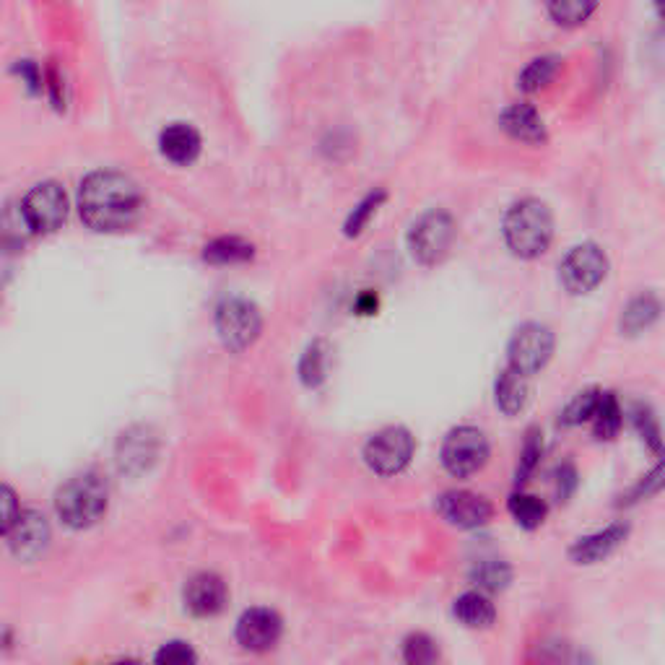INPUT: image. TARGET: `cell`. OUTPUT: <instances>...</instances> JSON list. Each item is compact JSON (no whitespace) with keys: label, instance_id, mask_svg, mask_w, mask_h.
I'll return each mask as SVG.
<instances>
[{"label":"cell","instance_id":"cell-37","mask_svg":"<svg viewBox=\"0 0 665 665\" xmlns=\"http://www.w3.org/2000/svg\"><path fill=\"white\" fill-rule=\"evenodd\" d=\"M575 486H577L575 468L569 463L562 465V468H559V499H567L569 494L575 491Z\"/></svg>","mask_w":665,"mask_h":665},{"label":"cell","instance_id":"cell-24","mask_svg":"<svg viewBox=\"0 0 665 665\" xmlns=\"http://www.w3.org/2000/svg\"><path fill=\"white\" fill-rule=\"evenodd\" d=\"M507 507H510V515L515 517V523L525 530L538 528L546 520V512H549L546 502H541L533 494H512Z\"/></svg>","mask_w":665,"mask_h":665},{"label":"cell","instance_id":"cell-16","mask_svg":"<svg viewBox=\"0 0 665 665\" xmlns=\"http://www.w3.org/2000/svg\"><path fill=\"white\" fill-rule=\"evenodd\" d=\"M499 125H502L504 133L515 138V141L533 143V146L546 143V138H549L546 136V125H543L541 115H538L533 104H510V107L499 115Z\"/></svg>","mask_w":665,"mask_h":665},{"label":"cell","instance_id":"cell-26","mask_svg":"<svg viewBox=\"0 0 665 665\" xmlns=\"http://www.w3.org/2000/svg\"><path fill=\"white\" fill-rule=\"evenodd\" d=\"M325 364H328V346L323 341L310 343L299 362V377L307 388H317L325 380Z\"/></svg>","mask_w":665,"mask_h":665},{"label":"cell","instance_id":"cell-2","mask_svg":"<svg viewBox=\"0 0 665 665\" xmlns=\"http://www.w3.org/2000/svg\"><path fill=\"white\" fill-rule=\"evenodd\" d=\"M551 239H554V216L543 201L525 198L504 216V242L517 258H538L549 250Z\"/></svg>","mask_w":665,"mask_h":665},{"label":"cell","instance_id":"cell-18","mask_svg":"<svg viewBox=\"0 0 665 665\" xmlns=\"http://www.w3.org/2000/svg\"><path fill=\"white\" fill-rule=\"evenodd\" d=\"M494 398L502 414L515 416L520 414L528 403V377L517 375L515 369H502L494 382Z\"/></svg>","mask_w":665,"mask_h":665},{"label":"cell","instance_id":"cell-1","mask_svg":"<svg viewBox=\"0 0 665 665\" xmlns=\"http://www.w3.org/2000/svg\"><path fill=\"white\" fill-rule=\"evenodd\" d=\"M143 208V195L133 177L99 169L91 172L78 190L81 219L94 232H123L136 224Z\"/></svg>","mask_w":665,"mask_h":665},{"label":"cell","instance_id":"cell-17","mask_svg":"<svg viewBox=\"0 0 665 665\" xmlns=\"http://www.w3.org/2000/svg\"><path fill=\"white\" fill-rule=\"evenodd\" d=\"M201 133L188 123H172L169 128L162 130L159 136V149L167 156L172 164H182L188 167L201 156Z\"/></svg>","mask_w":665,"mask_h":665},{"label":"cell","instance_id":"cell-6","mask_svg":"<svg viewBox=\"0 0 665 665\" xmlns=\"http://www.w3.org/2000/svg\"><path fill=\"white\" fill-rule=\"evenodd\" d=\"M554 333L551 328L541 323H525L515 330V336L510 338L507 346V356H510V369H515L517 375L530 377L541 372L549 364L551 354H554Z\"/></svg>","mask_w":665,"mask_h":665},{"label":"cell","instance_id":"cell-23","mask_svg":"<svg viewBox=\"0 0 665 665\" xmlns=\"http://www.w3.org/2000/svg\"><path fill=\"white\" fill-rule=\"evenodd\" d=\"M590 421H593L595 437H598V440H614L621 429V421H624L621 419V408L614 393H601L598 406H595V414Z\"/></svg>","mask_w":665,"mask_h":665},{"label":"cell","instance_id":"cell-36","mask_svg":"<svg viewBox=\"0 0 665 665\" xmlns=\"http://www.w3.org/2000/svg\"><path fill=\"white\" fill-rule=\"evenodd\" d=\"M632 414H634L632 416L634 427L640 429L642 440H647L655 452H660V429H658V421H655V416L650 414V408L634 406Z\"/></svg>","mask_w":665,"mask_h":665},{"label":"cell","instance_id":"cell-11","mask_svg":"<svg viewBox=\"0 0 665 665\" xmlns=\"http://www.w3.org/2000/svg\"><path fill=\"white\" fill-rule=\"evenodd\" d=\"M437 512L445 517L447 523L455 525V528H481L491 520L494 515V507H491L489 499H484L481 494H473V491L463 489H452L445 491L440 499H437Z\"/></svg>","mask_w":665,"mask_h":665},{"label":"cell","instance_id":"cell-3","mask_svg":"<svg viewBox=\"0 0 665 665\" xmlns=\"http://www.w3.org/2000/svg\"><path fill=\"white\" fill-rule=\"evenodd\" d=\"M110 507L107 481L97 473H81L65 481L55 494V512L63 525L73 530H86L97 525Z\"/></svg>","mask_w":665,"mask_h":665},{"label":"cell","instance_id":"cell-20","mask_svg":"<svg viewBox=\"0 0 665 665\" xmlns=\"http://www.w3.org/2000/svg\"><path fill=\"white\" fill-rule=\"evenodd\" d=\"M252 255H255V247L242 237H219L203 247V260L214 265L247 263L252 260Z\"/></svg>","mask_w":665,"mask_h":665},{"label":"cell","instance_id":"cell-29","mask_svg":"<svg viewBox=\"0 0 665 665\" xmlns=\"http://www.w3.org/2000/svg\"><path fill=\"white\" fill-rule=\"evenodd\" d=\"M471 577L476 580V585H481V588L502 590L504 585L510 582L512 572L510 567L504 562H499V559H484V562H478L476 567H473Z\"/></svg>","mask_w":665,"mask_h":665},{"label":"cell","instance_id":"cell-9","mask_svg":"<svg viewBox=\"0 0 665 665\" xmlns=\"http://www.w3.org/2000/svg\"><path fill=\"white\" fill-rule=\"evenodd\" d=\"M606 273V252L593 242H582V245L572 247L559 265V278H562V286L569 294H588L601 284Z\"/></svg>","mask_w":665,"mask_h":665},{"label":"cell","instance_id":"cell-32","mask_svg":"<svg viewBox=\"0 0 665 665\" xmlns=\"http://www.w3.org/2000/svg\"><path fill=\"white\" fill-rule=\"evenodd\" d=\"M154 665H198V655L188 642L172 640L156 650Z\"/></svg>","mask_w":665,"mask_h":665},{"label":"cell","instance_id":"cell-39","mask_svg":"<svg viewBox=\"0 0 665 665\" xmlns=\"http://www.w3.org/2000/svg\"><path fill=\"white\" fill-rule=\"evenodd\" d=\"M356 310L362 312V315H372V312L377 310V297H375V294H372V291L362 294V299L356 302Z\"/></svg>","mask_w":665,"mask_h":665},{"label":"cell","instance_id":"cell-8","mask_svg":"<svg viewBox=\"0 0 665 665\" xmlns=\"http://www.w3.org/2000/svg\"><path fill=\"white\" fill-rule=\"evenodd\" d=\"M19 206L32 232L50 234L60 229L68 219V195L58 182L52 180L34 185Z\"/></svg>","mask_w":665,"mask_h":665},{"label":"cell","instance_id":"cell-21","mask_svg":"<svg viewBox=\"0 0 665 665\" xmlns=\"http://www.w3.org/2000/svg\"><path fill=\"white\" fill-rule=\"evenodd\" d=\"M660 315V302L655 294H640V297H634L632 302L627 304V310L621 315V330L634 336V333H640V330L650 328V325L658 320Z\"/></svg>","mask_w":665,"mask_h":665},{"label":"cell","instance_id":"cell-27","mask_svg":"<svg viewBox=\"0 0 665 665\" xmlns=\"http://www.w3.org/2000/svg\"><path fill=\"white\" fill-rule=\"evenodd\" d=\"M595 8L598 3H588V0H556L549 3V16L559 26H580L590 19Z\"/></svg>","mask_w":665,"mask_h":665},{"label":"cell","instance_id":"cell-31","mask_svg":"<svg viewBox=\"0 0 665 665\" xmlns=\"http://www.w3.org/2000/svg\"><path fill=\"white\" fill-rule=\"evenodd\" d=\"M385 198H388V195H385V190L369 193L367 198H364V201L359 203L354 211H351L349 219H346V226H343V229H346V234H349V237H356V234L362 232L364 226H367V221L377 214V208H380V203L385 201Z\"/></svg>","mask_w":665,"mask_h":665},{"label":"cell","instance_id":"cell-5","mask_svg":"<svg viewBox=\"0 0 665 665\" xmlns=\"http://www.w3.org/2000/svg\"><path fill=\"white\" fill-rule=\"evenodd\" d=\"M455 219L442 208H432L408 229V250L419 263L434 265L447 258L452 242H455Z\"/></svg>","mask_w":665,"mask_h":665},{"label":"cell","instance_id":"cell-15","mask_svg":"<svg viewBox=\"0 0 665 665\" xmlns=\"http://www.w3.org/2000/svg\"><path fill=\"white\" fill-rule=\"evenodd\" d=\"M627 536H629L627 523L608 525L606 530H598L593 536L580 538V541L569 549V559L575 564H598L614 554L621 543L627 541Z\"/></svg>","mask_w":665,"mask_h":665},{"label":"cell","instance_id":"cell-40","mask_svg":"<svg viewBox=\"0 0 665 665\" xmlns=\"http://www.w3.org/2000/svg\"><path fill=\"white\" fill-rule=\"evenodd\" d=\"M115 665H143V663H138V660H120V663Z\"/></svg>","mask_w":665,"mask_h":665},{"label":"cell","instance_id":"cell-30","mask_svg":"<svg viewBox=\"0 0 665 665\" xmlns=\"http://www.w3.org/2000/svg\"><path fill=\"white\" fill-rule=\"evenodd\" d=\"M598 398H601V390H585V393L575 395V401L564 408L562 424L564 427H577L582 421H590L595 414V406H598Z\"/></svg>","mask_w":665,"mask_h":665},{"label":"cell","instance_id":"cell-7","mask_svg":"<svg viewBox=\"0 0 665 665\" xmlns=\"http://www.w3.org/2000/svg\"><path fill=\"white\" fill-rule=\"evenodd\" d=\"M489 463V442L473 427L452 429L442 442V465L455 478H468Z\"/></svg>","mask_w":665,"mask_h":665},{"label":"cell","instance_id":"cell-38","mask_svg":"<svg viewBox=\"0 0 665 665\" xmlns=\"http://www.w3.org/2000/svg\"><path fill=\"white\" fill-rule=\"evenodd\" d=\"M19 73L26 78V84H29V89L39 91V84H42V73L37 71V65H34L32 60H24V63L19 65Z\"/></svg>","mask_w":665,"mask_h":665},{"label":"cell","instance_id":"cell-34","mask_svg":"<svg viewBox=\"0 0 665 665\" xmlns=\"http://www.w3.org/2000/svg\"><path fill=\"white\" fill-rule=\"evenodd\" d=\"M21 515V504L19 497H16V491L11 486L0 484V538L8 536L13 528V523L19 520Z\"/></svg>","mask_w":665,"mask_h":665},{"label":"cell","instance_id":"cell-14","mask_svg":"<svg viewBox=\"0 0 665 665\" xmlns=\"http://www.w3.org/2000/svg\"><path fill=\"white\" fill-rule=\"evenodd\" d=\"M182 598H185V608L190 614L198 616V619H211V616L224 611L229 593H226V585L219 575L201 572V575L190 577Z\"/></svg>","mask_w":665,"mask_h":665},{"label":"cell","instance_id":"cell-33","mask_svg":"<svg viewBox=\"0 0 665 665\" xmlns=\"http://www.w3.org/2000/svg\"><path fill=\"white\" fill-rule=\"evenodd\" d=\"M541 452H543L541 432H538V429H530L528 437H525L523 452H520V465H517V484H523L525 478L536 471L538 460H541Z\"/></svg>","mask_w":665,"mask_h":665},{"label":"cell","instance_id":"cell-35","mask_svg":"<svg viewBox=\"0 0 665 665\" xmlns=\"http://www.w3.org/2000/svg\"><path fill=\"white\" fill-rule=\"evenodd\" d=\"M120 447H123V450H120V465H123V471L125 468H130V463H133V460H138V463H141V468H143V458H151V450H149V440H146V434H128V437H125L123 434V442H120Z\"/></svg>","mask_w":665,"mask_h":665},{"label":"cell","instance_id":"cell-19","mask_svg":"<svg viewBox=\"0 0 665 665\" xmlns=\"http://www.w3.org/2000/svg\"><path fill=\"white\" fill-rule=\"evenodd\" d=\"M452 614L455 619L468 629H486L494 624L497 619V611L491 606V601L481 593H463L452 606Z\"/></svg>","mask_w":665,"mask_h":665},{"label":"cell","instance_id":"cell-13","mask_svg":"<svg viewBox=\"0 0 665 665\" xmlns=\"http://www.w3.org/2000/svg\"><path fill=\"white\" fill-rule=\"evenodd\" d=\"M47 543H50V525L47 517L37 510H21L19 520L13 523L8 533V546L13 556L21 562H34L45 554Z\"/></svg>","mask_w":665,"mask_h":665},{"label":"cell","instance_id":"cell-4","mask_svg":"<svg viewBox=\"0 0 665 665\" xmlns=\"http://www.w3.org/2000/svg\"><path fill=\"white\" fill-rule=\"evenodd\" d=\"M216 333H219L221 343L232 354H242L258 341L260 330H263V317L260 310L250 299L242 297H226L221 299L216 307Z\"/></svg>","mask_w":665,"mask_h":665},{"label":"cell","instance_id":"cell-22","mask_svg":"<svg viewBox=\"0 0 665 665\" xmlns=\"http://www.w3.org/2000/svg\"><path fill=\"white\" fill-rule=\"evenodd\" d=\"M559 65H562V58L559 55H541V58L530 60L525 65V71L517 76V86L528 94L533 91H541L543 86H549L554 81V76L559 73Z\"/></svg>","mask_w":665,"mask_h":665},{"label":"cell","instance_id":"cell-12","mask_svg":"<svg viewBox=\"0 0 665 665\" xmlns=\"http://www.w3.org/2000/svg\"><path fill=\"white\" fill-rule=\"evenodd\" d=\"M284 632V621L271 608H250L237 621V642L250 653H265L271 650Z\"/></svg>","mask_w":665,"mask_h":665},{"label":"cell","instance_id":"cell-25","mask_svg":"<svg viewBox=\"0 0 665 665\" xmlns=\"http://www.w3.org/2000/svg\"><path fill=\"white\" fill-rule=\"evenodd\" d=\"M32 229L26 224L24 214H21V206H8L3 214H0V245L8 247V250H19L26 239L32 237Z\"/></svg>","mask_w":665,"mask_h":665},{"label":"cell","instance_id":"cell-10","mask_svg":"<svg viewBox=\"0 0 665 665\" xmlns=\"http://www.w3.org/2000/svg\"><path fill=\"white\" fill-rule=\"evenodd\" d=\"M414 437L403 427H388L372 434L364 445V460L380 476L401 473L414 458Z\"/></svg>","mask_w":665,"mask_h":665},{"label":"cell","instance_id":"cell-28","mask_svg":"<svg viewBox=\"0 0 665 665\" xmlns=\"http://www.w3.org/2000/svg\"><path fill=\"white\" fill-rule=\"evenodd\" d=\"M403 660L406 665H432L437 660V645L424 632L408 634L403 640Z\"/></svg>","mask_w":665,"mask_h":665}]
</instances>
